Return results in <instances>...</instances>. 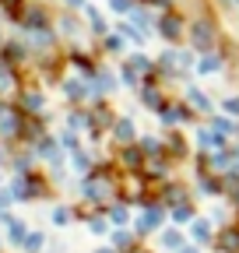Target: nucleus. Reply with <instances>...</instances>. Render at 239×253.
Segmentation results:
<instances>
[{"label": "nucleus", "instance_id": "f257e3e1", "mask_svg": "<svg viewBox=\"0 0 239 253\" xmlns=\"http://www.w3.org/2000/svg\"><path fill=\"white\" fill-rule=\"evenodd\" d=\"M162 32H169V36H176V32H179V21H176V18L162 21Z\"/></svg>", "mask_w": 239, "mask_h": 253}, {"label": "nucleus", "instance_id": "f03ea898", "mask_svg": "<svg viewBox=\"0 0 239 253\" xmlns=\"http://www.w3.org/2000/svg\"><path fill=\"white\" fill-rule=\"evenodd\" d=\"M239 246V232H225V250H236Z\"/></svg>", "mask_w": 239, "mask_h": 253}]
</instances>
